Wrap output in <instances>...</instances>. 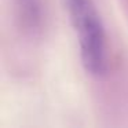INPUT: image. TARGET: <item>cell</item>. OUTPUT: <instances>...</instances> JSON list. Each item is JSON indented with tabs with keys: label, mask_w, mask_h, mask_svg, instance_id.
Masks as SVG:
<instances>
[{
	"label": "cell",
	"mask_w": 128,
	"mask_h": 128,
	"mask_svg": "<svg viewBox=\"0 0 128 128\" xmlns=\"http://www.w3.org/2000/svg\"><path fill=\"white\" fill-rule=\"evenodd\" d=\"M15 17L21 30L25 34L34 36L43 26V0H15Z\"/></svg>",
	"instance_id": "cell-2"
},
{
	"label": "cell",
	"mask_w": 128,
	"mask_h": 128,
	"mask_svg": "<svg viewBox=\"0 0 128 128\" xmlns=\"http://www.w3.org/2000/svg\"><path fill=\"white\" fill-rule=\"evenodd\" d=\"M78 32L80 58L84 69L91 76H102L106 72V36L105 28L92 2L72 20Z\"/></svg>",
	"instance_id": "cell-1"
}]
</instances>
